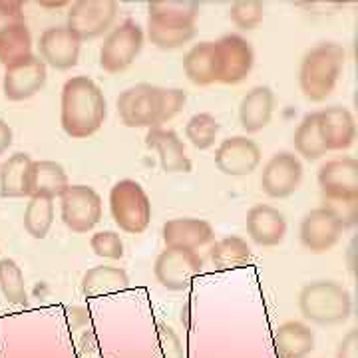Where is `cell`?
I'll use <instances>...</instances> for the list:
<instances>
[{"instance_id":"38","label":"cell","mask_w":358,"mask_h":358,"mask_svg":"<svg viewBox=\"0 0 358 358\" xmlns=\"http://www.w3.org/2000/svg\"><path fill=\"white\" fill-rule=\"evenodd\" d=\"M157 338H159V346H162L164 358H185L183 343H181L178 333L169 324H166V322L157 324Z\"/></svg>"},{"instance_id":"12","label":"cell","mask_w":358,"mask_h":358,"mask_svg":"<svg viewBox=\"0 0 358 358\" xmlns=\"http://www.w3.org/2000/svg\"><path fill=\"white\" fill-rule=\"evenodd\" d=\"M303 181V164L291 152L271 155L261 171V189L271 199L291 197Z\"/></svg>"},{"instance_id":"30","label":"cell","mask_w":358,"mask_h":358,"mask_svg":"<svg viewBox=\"0 0 358 358\" xmlns=\"http://www.w3.org/2000/svg\"><path fill=\"white\" fill-rule=\"evenodd\" d=\"M32 54V34L26 24H16L0 32V64L10 66Z\"/></svg>"},{"instance_id":"3","label":"cell","mask_w":358,"mask_h":358,"mask_svg":"<svg viewBox=\"0 0 358 358\" xmlns=\"http://www.w3.org/2000/svg\"><path fill=\"white\" fill-rule=\"evenodd\" d=\"M346 52L336 42H322L305 54L299 68V86L310 102H324L341 78Z\"/></svg>"},{"instance_id":"10","label":"cell","mask_w":358,"mask_h":358,"mask_svg":"<svg viewBox=\"0 0 358 358\" xmlns=\"http://www.w3.org/2000/svg\"><path fill=\"white\" fill-rule=\"evenodd\" d=\"M217 46V82L239 84L251 74L255 64V52L251 42L239 34H225L215 42Z\"/></svg>"},{"instance_id":"22","label":"cell","mask_w":358,"mask_h":358,"mask_svg":"<svg viewBox=\"0 0 358 358\" xmlns=\"http://www.w3.org/2000/svg\"><path fill=\"white\" fill-rule=\"evenodd\" d=\"M275 110V94L268 86H255L239 103V122L247 134H257L267 128Z\"/></svg>"},{"instance_id":"27","label":"cell","mask_w":358,"mask_h":358,"mask_svg":"<svg viewBox=\"0 0 358 358\" xmlns=\"http://www.w3.org/2000/svg\"><path fill=\"white\" fill-rule=\"evenodd\" d=\"M195 22H171L148 18V38L159 50H176L195 36Z\"/></svg>"},{"instance_id":"36","label":"cell","mask_w":358,"mask_h":358,"mask_svg":"<svg viewBox=\"0 0 358 358\" xmlns=\"http://www.w3.org/2000/svg\"><path fill=\"white\" fill-rule=\"evenodd\" d=\"M90 247L94 251V255L102 257V259H112L117 261L124 257V241L120 237V233L115 231H98L92 235Z\"/></svg>"},{"instance_id":"26","label":"cell","mask_w":358,"mask_h":358,"mask_svg":"<svg viewBox=\"0 0 358 358\" xmlns=\"http://www.w3.org/2000/svg\"><path fill=\"white\" fill-rule=\"evenodd\" d=\"M129 277L122 267H110V265H98L88 268L82 277V293L88 299L114 294L128 289Z\"/></svg>"},{"instance_id":"16","label":"cell","mask_w":358,"mask_h":358,"mask_svg":"<svg viewBox=\"0 0 358 358\" xmlns=\"http://www.w3.org/2000/svg\"><path fill=\"white\" fill-rule=\"evenodd\" d=\"M38 50V58L46 66L54 70H70L78 64L82 42L66 26H50L40 34Z\"/></svg>"},{"instance_id":"35","label":"cell","mask_w":358,"mask_h":358,"mask_svg":"<svg viewBox=\"0 0 358 358\" xmlns=\"http://www.w3.org/2000/svg\"><path fill=\"white\" fill-rule=\"evenodd\" d=\"M229 18L239 30H255L265 18V4L259 0H239L231 4Z\"/></svg>"},{"instance_id":"20","label":"cell","mask_w":358,"mask_h":358,"mask_svg":"<svg viewBox=\"0 0 358 358\" xmlns=\"http://www.w3.org/2000/svg\"><path fill=\"white\" fill-rule=\"evenodd\" d=\"M145 145L154 150L166 173H189L192 159L185 154V145L173 129L152 128L145 136Z\"/></svg>"},{"instance_id":"1","label":"cell","mask_w":358,"mask_h":358,"mask_svg":"<svg viewBox=\"0 0 358 358\" xmlns=\"http://www.w3.org/2000/svg\"><path fill=\"white\" fill-rule=\"evenodd\" d=\"M185 92L154 84H136L117 98V114L128 128H162L185 106Z\"/></svg>"},{"instance_id":"40","label":"cell","mask_w":358,"mask_h":358,"mask_svg":"<svg viewBox=\"0 0 358 358\" xmlns=\"http://www.w3.org/2000/svg\"><path fill=\"white\" fill-rule=\"evenodd\" d=\"M336 358H358V331L357 329L348 331L345 338L338 343V348H336Z\"/></svg>"},{"instance_id":"9","label":"cell","mask_w":358,"mask_h":358,"mask_svg":"<svg viewBox=\"0 0 358 358\" xmlns=\"http://www.w3.org/2000/svg\"><path fill=\"white\" fill-rule=\"evenodd\" d=\"M117 16L114 0H78L70 6L66 28L82 40H94L108 32Z\"/></svg>"},{"instance_id":"29","label":"cell","mask_w":358,"mask_h":358,"mask_svg":"<svg viewBox=\"0 0 358 358\" xmlns=\"http://www.w3.org/2000/svg\"><path fill=\"white\" fill-rule=\"evenodd\" d=\"M293 143L296 154L303 155L307 162H317L322 155H327L329 150H327V145L322 141V136H320L317 112H310V114H307L301 120L299 128L294 131Z\"/></svg>"},{"instance_id":"5","label":"cell","mask_w":358,"mask_h":358,"mask_svg":"<svg viewBox=\"0 0 358 358\" xmlns=\"http://www.w3.org/2000/svg\"><path fill=\"white\" fill-rule=\"evenodd\" d=\"M110 211L115 225L129 235L143 233L152 221V201L134 179H122L110 189Z\"/></svg>"},{"instance_id":"14","label":"cell","mask_w":358,"mask_h":358,"mask_svg":"<svg viewBox=\"0 0 358 358\" xmlns=\"http://www.w3.org/2000/svg\"><path fill=\"white\" fill-rule=\"evenodd\" d=\"M319 187L329 199H358V162L355 157H336L319 169Z\"/></svg>"},{"instance_id":"8","label":"cell","mask_w":358,"mask_h":358,"mask_svg":"<svg viewBox=\"0 0 358 358\" xmlns=\"http://www.w3.org/2000/svg\"><path fill=\"white\" fill-rule=\"evenodd\" d=\"M203 271V259L197 251L166 247L155 259L154 273L157 282L167 291H185Z\"/></svg>"},{"instance_id":"21","label":"cell","mask_w":358,"mask_h":358,"mask_svg":"<svg viewBox=\"0 0 358 358\" xmlns=\"http://www.w3.org/2000/svg\"><path fill=\"white\" fill-rule=\"evenodd\" d=\"M273 346L279 358H307L315 350V333L301 320H289L275 329Z\"/></svg>"},{"instance_id":"39","label":"cell","mask_w":358,"mask_h":358,"mask_svg":"<svg viewBox=\"0 0 358 358\" xmlns=\"http://www.w3.org/2000/svg\"><path fill=\"white\" fill-rule=\"evenodd\" d=\"M16 24H26L24 8L20 2H2L0 0V32Z\"/></svg>"},{"instance_id":"11","label":"cell","mask_w":358,"mask_h":358,"mask_svg":"<svg viewBox=\"0 0 358 358\" xmlns=\"http://www.w3.org/2000/svg\"><path fill=\"white\" fill-rule=\"evenodd\" d=\"M46 78H48V66L44 64L38 56L30 54L22 60L6 66L2 92L6 100L10 102H24L44 88Z\"/></svg>"},{"instance_id":"28","label":"cell","mask_w":358,"mask_h":358,"mask_svg":"<svg viewBox=\"0 0 358 358\" xmlns=\"http://www.w3.org/2000/svg\"><path fill=\"white\" fill-rule=\"evenodd\" d=\"M211 263L217 271H233L241 268L251 259V247L239 235H229L225 239H219L209 251Z\"/></svg>"},{"instance_id":"33","label":"cell","mask_w":358,"mask_h":358,"mask_svg":"<svg viewBox=\"0 0 358 358\" xmlns=\"http://www.w3.org/2000/svg\"><path fill=\"white\" fill-rule=\"evenodd\" d=\"M199 2L189 0H155L148 4L150 18L171 20V22H195L199 14Z\"/></svg>"},{"instance_id":"37","label":"cell","mask_w":358,"mask_h":358,"mask_svg":"<svg viewBox=\"0 0 358 358\" xmlns=\"http://www.w3.org/2000/svg\"><path fill=\"white\" fill-rule=\"evenodd\" d=\"M320 207L329 209L334 217L341 221L343 229L352 227L357 223L358 199H329V197H322V205Z\"/></svg>"},{"instance_id":"15","label":"cell","mask_w":358,"mask_h":358,"mask_svg":"<svg viewBox=\"0 0 358 358\" xmlns=\"http://www.w3.org/2000/svg\"><path fill=\"white\" fill-rule=\"evenodd\" d=\"M343 225L341 221L334 217L333 213L324 207H317L308 211L301 221L299 237L303 247L310 253H327L338 243L343 235Z\"/></svg>"},{"instance_id":"4","label":"cell","mask_w":358,"mask_h":358,"mask_svg":"<svg viewBox=\"0 0 358 358\" xmlns=\"http://www.w3.org/2000/svg\"><path fill=\"white\" fill-rule=\"evenodd\" d=\"M299 308L310 322L320 327H334L348 320L352 313V299L338 282L313 281L299 293Z\"/></svg>"},{"instance_id":"19","label":"cell","mask_w":358,"mask_h":358,"mask_svg":"<svg viewBox=\"0 0 358 358\" xmlns=\"http://www.w3.org/2000/svg\"><path fill=\"white\" fill-rule=\"evenodd\" d=\"M247 235L261 247H275L287 235V219L277 207L267 203L255 205L249 209L245 219Z\"/></svg>"},{"instance_id":"18","label":"cell","mask_w":358,"mask_h":358,"mask_svg":"<svg viewBox=\"0 0 358 358\" xmlns=\"http://www.w3.org/2000/svg\"><path fill=\"white\" fill-rule=\"evenodd\" d=\"M322 141L329 152L348 150L357 140V122L345 106H331L317 112Z\"/></svg>"},{"instance_id":"25","label":"cell","mask_w":358,"mask_h":358,"mask_svg":"<svg viewBox=\"0 0 358 358\" xmlns=\"http://www.w3.org/2000/svg\"><path fill=\"white\" fill-rule=\"evenodd\" d=\"M70 185L66 169L58 162L40 159L32 162L30 169V197H60Z\"/></svg>"},{"instance_id":"2","label":"cell","mask_w":358,"mask_h":358,"mask_svg":"<svg viewBox=\"0 0 358 358\" xmlns=\"http://www.w3.org/2000/svg\"><path fill=\"white\" fill-rule=\"evenodd\" d=\"M108 103L102 88L88 76L66 80L60 96V124L74 140H84L102 128Z\"/></svg>"},{"instance_id":"7","label":"cell","mask_w":358,"mask_h":358,"mask_svg":"<svg viewBox=\"0 0 358 358\" xmlns=\"http://www.w3.org/2000/svg\"><path fill=\"white\" fill-rule=\"evenodd\" d=\"M60 215L72 233H88L102 219V197L90 185H68L60 195Z\"/></svg>"},{"instance_id":"24","label":"cell","mask_w":358,"mask_h":358,"mask_svg":"<svg viewBox=\"0 0 358 358\" xmlns=\"http://www.w3.org/2000/svg\"><path fill=\"white\" fill-rule=\"evenodd\" d=\"M183 72L195 86L217 82V46L215 42H199L183 58Z\"/></svg>"},{"instance_id":"41","label":"cell","mask_w":358,"mask_h":358,"mask_svg":"<svg viewBox=\"0 0 358 358\" xmlns=\"http://www.w3.org/2000/svg\"><path fill=\"white\" fill-rule=\"evenodd\" d=\"M10 145H13V129L4 120H0V155L8 152Z\"/></svg>"},{"instance_id":"31","label":"cell","mask_w":358,"mask_h":358,"mask_svg":"<svg viewBox=\"0 0 358 358\" xmlns=\"http://www.w3.org/2000/svg\"><path fill=\"white\" fill-rule=\"evenodd\" d=\"M54 199L30 197L24 209V229L34 239H44L54 223Z\"/></svg>"},{"instance_id":"23","label":"cell","mask_w":358,"mask_h":358,"mask_svg":"<svg viewBox=\"0 0 358 358\" xmlns=\"http://www.w3.org/2000/svg\"><path fill=\"white\" fill-rule=\"evenodd\" d=\"M30 169L32 157L24 152L13 154L0 166V197L18 199L30 197Z\"/></svg>"},{"instance_id":"32","label":"cell","mask_w":358,"mask_h":358,"mask_svg":"<svg viewBox=\"0 0 358 358\" xmlns=\"http://www.w3.org/2000/svg\"><path fill=\"white\" fill-rule=\"evenodd\" d=\"M0 291L10 305L26 307L28 293H26L24 273L18 267L14 259H0Z\"/></svg>"},{"instance_id":"34","label":"cell","mask_w":358,"mask_h":358,"mask_svg":"<svg viewBox=\"0 0 358 358\" xmlns=\"http://www.w3.org/2000/svg\"><path fill=\"white\" fill-rule=\"evenodd\" d=\"M219 129L221 126L215 120V115L195 114L185 124V138L195 150H209L217 140Z\"/></svg>"},{"instance_id":"6","label":"cell","mask_w":358,"mask_h":358,"mask_svg":"<svg viewBox=\"0 0 358 358\" xmlns=\"http://www.w3.org/2000/svg\"><path fill=\"white\" fill-rule=\"evenodd\" d=\"M143 48V28L136 20L126 18L112 28L100 48V66L108 74H120L134 64Z\"/></svg>"},{"instance_id":"13","label":"cell","mask_w":358,"mask_h":358,"mask_svg":"<svg viewBox=\"0 0 358 358\" xmlns=\"http://www.w3.org/2000/svg\"><path fill=\"white\" fill-rule=\"evenodd\" d=\"M261 164L259 143L247 136H233L219 143L215 152V166L223 176L243 178L253 173Z\"/></svg>"},{"instance_id":"17","label":"cell","mask_w":358,"mask_h":358,"mask_svg":"<svg viewBox=\"0 0 358 358\" xmlns=\"http://www.w3.org/2000/svg\"><path fill=\"white\" fill-rule=\"evenodd\" d=\"M162 239L169 249L197 251L215 239V231L209 221L195 217L169 219L162 227Z\"/></svg>"}]
</instances>
